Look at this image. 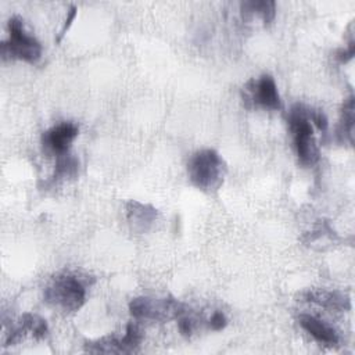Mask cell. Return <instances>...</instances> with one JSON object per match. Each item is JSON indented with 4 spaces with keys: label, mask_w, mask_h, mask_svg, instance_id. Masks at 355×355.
<instances>
[{
    "label": "cell",
    "mask_w": 355,
    "mask_h": 355,
    "mask_svg": "<svg viewBox=\"0 0 355 355\" xmlns=\"http://www.w3.org/2000/svg\"><path fill=\"white\" fill-rule=\"evenodd\" d=\"M227 172L226 162L212 148L196 151L187 161V176L194 187L205 193H214L223 184Z\"/></svg>",
    "instance_id": "obj_1"
},
{
    "label": "cell",
    "mask_w": 355,
    "mask_h": 355,
    "mask_svg": "<svg viewBox=\"0 0 355 355\" xmlns=\"http://www.w3.org/2000/svg\"><path fill=\"white\" fill-rule=\"evenodd\" d=\"M44 302L62 312L79 311L86 302V284L75 273L55 275L43 291Z\"/></svg>",
    "instance_id": "obj_2"
},
{
    "label": "cell",
    "mask_w": 355,
    "mask_h": 355,
    "mask_svg": "<svg viewBox=\"0 0 355 355\" xmlns=\"http://www.w3.org/2000/svg\"><path fill=\"white\" fill-rule=\"evenodd\" d=\"M287 121L300 164L304 166L315 165L319 159V148L316 146L313 128L308 116V108L302 104H295L290 110Z\"/></svg>",
    "instance_id": "obj_3"
},
{
    "label": "cell",
    "mask_w": 355,
    "mask_h": 355,
    "mask_svg": "<svg viewBox=\"0 0 355 355\" xmlns=\"http://www.w3.org/2000/svg\"><path fill=\"white\" fill-rule=\"evenodd\" d=\"M3 58L21 60L35 64L42 57L40 42L25 31L22 18L14 15L8 19V39L0 44Z\"/></svg>",
    "instance_id": "obj_4"
},
{
    "label": "cell",
    "mask_w": 355,
    "mask_h": 355,
    "mask_svg": "<svg viewBox=\"0 0 355 355\" xmlns=\"http://www.w3.org/2000/svg\"><path fill=\"white\" fill-rule=\"evenodd\" d=\"M186 309V305L173 297H135L129 302V312L135 320L166 322L178 319Z\"/></svg>",
    "instance_id": "obj_5"
},
{
    "label": "cell",
    "mask_w": 355,
    "mask_h": 355,
    "mask_svg": "<svg viewBox=\"0 0 355 355\" xmlns=\"http://www.w3.org/2000/svg\"><path fill=\"white\" fill-rule=\"evenodd\" d=\"M244 100L263 110L277 111L282 108V98L272 75L263 73L258 79H251L244 89Z\"/></svg>",
    "instance_id": "obj_6"
},
{
    "label": "cell",
    "mask_w": 355,
    "mask_h": 355,
    "mask_svg": "<svg viewBox=\"0 0 355 355\" xmlns=\"http://www.w3.org/2000/svg\"><path fill=\"white\" fill-rule=\"evenodd\" d=\"M78 133H79V128L76 123L69 121L60 122L51 126L50 129H47L46 132H43L42 135L43 148L55 157L69 153L71 144L76 139Z\"/></svg>",
    "instance_id": "obj_7"
},
{
    "label": "cell",
    "mask_w": 355,
    "mask_h": 355,
    "mask_svg": "<svg viewBox=\"0 0 355 355\" xmlns=\"http://www.w3.org/2000/svg\"><path fill=\"white\" fill-rule=\"evenodd\" d=\"M47 333H49L47 322L36 313L26 312L19 318L18 323L11 327L10 333H7L6 345H14L19 343L25 336H31L32 338L40 340V338H44Z\"/></svg>",
    "instance_id": "obj_8"
},
{
    "label": "cell",
    "mask_w": 355,
    "mask_h": 355,
    "mask_svg": "<svg viewBox=\"0 0 355 355\" xmlns=\"http://www.w3.org/2000/svg\"><path fill=\"white\" fill-rule=\"evenodd\" d=\"M302 298L306 302L315 304L329 311L347 312L351 309L349 297L345 293L336 291V290H323V288L308 290L302 294Z\"/></svg>",
    "instance_id": "obj_9"
},
{
    "label": "cell",
    "mask_w": 355,
    "mask_h": 355,
    "mask_svg": "<svg viewBox=\"0 0 355 355\" xmlns=\"http://www.w3.org/2000/svg\"><path fill=\"white\" fill-rule=\"evenodd\" d=\"M298 323L320 345L336 347L340 341L337 331L329 323L313 315L301 313L298 316Z\"/></svg>",
    "instance_id": "obj_10"
},
{
    "label": "cell",
    "mask_w": 355,
    "mask_h": 355,
    "mask_svg": "<svg viewBox=\"0 0 355 355\" xmlns=\"http://www.w3.org/2000/svg\"><path fill=\"white\" fill-rule=\"evenodd\" d=\"M157 216L158 211L148 204L136 200L126 202V218L135 230L146 232L157 220Z\"/></svg>",
    "instance_id": "obj_11"
},
{
    "label": "cell",
    "mask_w": 355,
    "mask_h": 355,
    "mask_svg": "<svg viewBox=\"0 0 355 355\" xmlns=\"http://www.w3.org/2000/svg\"><path fill=\"white\" fill-rule=\"evenodd\" d=\"M244 18H259L263 25L270 24L276 15V3L273 0H250L240 4Z\"/></svg>",
    "instance_id": "obj_12"
},
{
    "label": "cell",
    "mask_w": 355,
    "mask_h": 355,
    "mask_svg": "<svg viewBox=\"0 0 355 355\" xmlns=\"http://www.w3.org/2000/svg\"><path fill=\"white\" fill-rule=\"evenodd\" d=\"M355 105H354V96L351 94L347 97L341 107V119L338 125V136L343 141H348L352 144L354 141V121H355Z\"/></svg>",
    "instance_id": "obj_13"
},
{
    "label": "cell",
    "mask_w": 355,
    "mask_h": 355,
    "mask_svg": "<svg viewBox=\"0 0 355 355\" xmlns=\"http://www.w3.org/2000/svg\"><path fill=\"white\" fill-rule=\"evenodd\" d=\"M85 351L92 354H123L121 337L105 336L85 344Z\"/></svg>",
    "instance_id": "obj_14"
},
{
    "label": "cell",
    "mask_w": 355,
    "mask_h": 355,
    "mask_svg": "<svg viewBox=\"0 0 355 355\" xmlns=\"http://www.w3.org/2000/svg\"><path fill=\"white\" fill-rule=\"evenodd\" d=\"M79 168V161L69 153L55 157L53 180H64L67 178H72L76 175Z\"/></svg>",
    "instance_id": "obj_15"
},
{
    "label": "cell",
    "mask_w": 355,
    "mask_h": 355,
    "mask_svg": "<svg viewBox=\"0 0 355 355\" xmlns=\"http://www.w3.org/2000/svg\"><path fill=\"white\" fill-rule=\"evenodd\" d=\"M143 341V331L140 330L139 324L135 322L128 323L125 329V334L121 337V344L123 348V354H130L137 351Z\"/></svg>",
    "instance_id": "obj_16"
},
{
    "label": "cell",
    "mask_w": 355,
    "mask_h": 355,
    "mask_svg": "<svg viewBox=\"0 0 355 355\" xmlns=\"http://www.w3.org/2000/svg\"><path fill=\"white\" fill-rule=\"evenodd\" d=\"M178 320V329L182 336L184 337H191V334L196 330V322L194 319L187 313V309L176 319Z\"/></svg>",
    "instance_id": "obj_17"
},
{
    "label": "cell",
    "mask_w": 355,
    "mask_h": 355,
    "mask_svg": "<svg viewBox=\"0 0 355 355\" xmlns=\"http://www.w3.org/2000/svg\"><path fill=\"white\" fill-rule=\"evenodd\" d=\"M227 326V318L222 311H215L208 319V327L214 331H220Z\"/></svg>",
    "instance_id": "obj_18"
},
{
    "label": "cell",
    "mask_w": 355,
    "mask_h": 355,
    "mask_svg": "<svg viewBox=\"0 0 355 355\" xmlns=\"http://www.w3.org/2000/svg\"><path fill=\"white\" fill-rule=\"evenodd\" d=\"M308 116H309V119H311V123H313V125H315L320 132L327 129L329 122H327L326 115H324L322 111L308 108Z\"/></svg>",
    "instance_id": "obj_19"
},
{
    "label": "cell",
    "mask_w": 355,
    "mask_h": 355,
    "mask_svg": "<svg viewBox=\"0 0 355 355\" xmlns=\"http://www.w3.org/2000/svg\"><path fill=\"white\" fill-rule=\"evenodd\" d=\"M354 53H355V44H354V40H351V42L347 44V47L340 49V50L337 51L336 57H337L338 61L347 62V61H349V60L354 57Z\"/></svg>",
    "instance_id": "obj_20"
},
{
    "label": "cell",
    "mask_w": 355,
    "mask_h": 355,
    "mask_svg": "<svg viewBox=\"0 0 355 355\" xmlns=\"http://www.w3.org/2000/svg\"><path fill=\"white\" fill-rule=\"evenodd\" d=\"M75 15H76V7H71L69 10H68V12H67V18H65V21H64V25H62V29H61V32H60V37H58V40L65 35V32L68 31V28L71 26V24H72V21L75 19Z\"/></svg>",
    "instance_id": "obj_21"
}]
</instances>
